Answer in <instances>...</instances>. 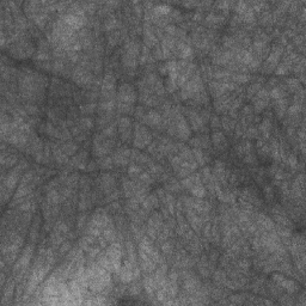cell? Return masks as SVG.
Here are the masks:
<instances>
[{"label": "cell", "mask_w": 306, "mask_h": 306, "mask_svg": "<svg viewBox=\"0 0 306 306\" xmlns=\"http://www.w3.org/2000/svg\"><path fill=\"white\" fill-rule=\"evenodd\" d=\"M80 123H81V127L85 128V129H91V128L93 127V121L91 120L90 117H84V119H81Z\"/></svg>", "instance_id": "26"}, {"label": "cell", "mask_w": 306, "mask_h": 306, "mask_svg": "<svg viewBox=\"0 0 306 306\" xmlns=\"http://www.w3.org/2000/svg\"><path fill=\"white\" fill-rule=\"evenodd\" d=\"M258 89H259V85L253 84L251 87H250V90H249V95H252V93H255V92H258Z\"/></svg>", "instance_id": "40"}, {"label": "cell", "mask_w": 306, "mask_h": 306, "mask_svg": "<svg viewBox=\"0 0 306 306\" xmlns=\"http://www.w3.org/2000/svg\"><path fill=\"white\" fill-rule=\"evenodd\" d=\"M232 78H233L234 80H237V81H239V83H246V81L250 79V77H249L248 74H242V73H239V74L233 75Z\"/></svg>", "instance_id": "29"}, {"label": "cell", "mask_w": 306, "mask_h": 306, "mask_svg": "<svg viewBox=\"0 0 306 306\" xmlns=\"http://www.w3.org/2000/svg\"><path fill=\"white\" fill-rule=\"evenodd\" d=\"M115 134V126H109L103 131V136L104 138H110Z\"/></svg>", "instance_id": "28"}, {"label": "cell", "mask_w": 306, "mask_h": 306, "mask_svg": "<svg viewBox=\"0 0 306 306\" xmlns=\"http://www.w3.org/2000/svg\"><path fill=\"white\" fill-rule=\"evenodd\" d=\"M128 172H129L131 176H134V177H135V176H138V175L141 172V169L139 168L138 165H132V166L129 168V170H128Z\"/></svg>", "instance_id": "32"}, {"label": "cell", "mask_w": 306, "mask_h": 306, "mask_svg": "<svg viewBox=\"0 0 306 306\" xmlns=\"http://www.w3.org/2000/svg\"><path fill=\"white\" fill-rule=\"evenodd\" d=\"M140 178H141V181H144L145 183H151V182H152L150 175L147 174V172H144V174L140 175Z\"/></svg>", "instance_id": "37"}, {"label": "cell", "mask_w": 306, "mask_h": 306, "mask_svg": "<svg viewBox=\"0 0 306 306\" xmlns=\"http://www.w3.org/2000/svg\"><path fill=\"white\" fill-rule=\"evenodd\" d=\"M12 293H13V282H11V283H10V285L6 287L5 292H4V300H3V303H4V304H5L6 299H8V298H11V297H12Z\"/></svg>", "instance_id": "22"}, {"label": "cell", "mask_w": 306, "mask_h": 306, "mask_svg": "<svg viewBox=\"0 0 306 306\" xmlns=\"http://www.w3.org/2000/svg\"><path fill=\"white\" fill-rule=\"evenodd\" d=\"M25 110L29 113V115H32L37 111V108L35 105H25Z\"/></svg>", "instance_id": "38"}, {"label": "cell", "mask_w": 306, "mask_h": 306, "mask_svg": "<svg viewBox=\"0 0 306 306\" xmlns=\"http://www.w3.org/2000/svg\"><path fill=\"white\" fill-rule=\"evenodd\" d=\"M214 280H215L216 282H220V283H225V281H226V276H225V274H224L222 271L218 270V271L215 273V275H214Z\"/></svg>", "instance_id": "30"}, {"label": "cell", "mask_w": 306, "mask_h": 306, "mask_svg": "<svg viewBox=\"0 0 306 306\" xmlns=\"http://www.w3.org/2000/svg\"><path fill=\"white\" fill-rule=\"evenodd\" d=\"M300 110V105H298V104H294V105H292L291 108H289V114L291 115H297L298 113H299Z\"/></svg>", "instance_id": "36"}, {"label": "cell", "mask_w": 306, "mask_h": 306, "mask_svg": "<svg viewBox=\"0 0 306 306\" xmlns=\"http://www.w3.org/2000/svg\"><path fill=\"white\" fill-rule=\"evenodd\" d=\"M270 96L279 101V99H281L282 97H283V92H282V90L280 87H274L271 90V92H270Z\"/></svg>", "instance_id": "24"}, {"label": "cell", "mask_w": 306, "mask_h": 306, "mask_svg": "<svg viewBox=\"0 0 306 306\" xmlns=\"http://www.w3.org/2000/svg\"><path fill=\"white\" fill-rule=\"evenodd\" d=\"M259 129H261V131H262V133H263L264 138H268V136H269V131H270V121L265 119V120L261 123Z\"/></svg>", "instance_id": "21"}, {"label": "cell", "mask_w": 306, "mask_h": 306, "mask_svg": "<svg viewBox=\"0 0 306 306\" xmlns=\"http://www.w3.org/2000/svg\"><path fill=\"white\" fill-rule=\"evenodd\" d=\"M49 267H50L49 264H46L44 267H38L32 270L29 282H28L26 293H32V291L38 286V283L42 281L43 277L47 275V273L49 271Z\"/></svg>", "instance_id": "1"}, {"label": "cell", "mask_w": 306, "mask_h": 306, "mask_svg": "<svg viewBox=\"0 0 306 306\" xmlns=\"http://www.w3.org/2000/svg\"><path fill=\"white\" fill-rule=\"evenodd\" d=\"M212 123H213V126H214V127H216V126H219L220 121H219V119H218L216 116H214V117L212 119Z\"/></svg>", "instance_id": "46"}, {"label": "cell", "mask_w": 306, "mask_h": 306, "mask_svg": "<svg viewBox=\"0 0 306 306\" xmlns=\"http://www.w3.org/2000/svg\"><path fill=\"white\" fill-rule=\"evenodd\" d=\"M32 251H34V245H28L25 248V250L23 251L22 256L19 257V261L17 262V264L14 265V273L17 271H22L24 273L25 269L28 268L29 262H30V258L32 256Z\"/></svg>", "instance_id": "4"}, {"label": "cell", "mask_w": 306, "mask_h": 306, "mask_svg": "<svg viewBox=\"0 0 306 306\" xmlns=\"http://www.w3.org/2000/svg\"><path fill=\"white\" fill-rule=\"evenodd\" d=\"M85 219H86V216H80V218H79V221H78L79 228L83 227V225H84V222H85Z\"/></svg>", "instance_id": "44"}, {"label": "cell", "mask_w": 306, "mask_h": 306, "mask_svg": "<svg viewBox=\"0 0 306 306\" xmlns=\"http://www.w3.org/2000/svg\"><path fill=\"white\" fill-rule=\"evenodd\" d=\"M213 142H214L216 148H222V147L226 146V139L224 136V134L215 132L213 134Z\"/></svg>", "instance_id": "15"}, {"label": "cell", "mask_w": 306, "mask_h": 306, "mask_svg": "<svg viewBox=\"0 0 306 306\" xmlns=\"http://www.w3.org/2000/svg\"><path fill=\"white\" fill-rule=\"evenodd\" d=\"M119 99L120 103H126L132 105L134 101H135V92L131 85L123 84L121 85L120 90H119Z\"/></svg>", "instance_id": "6"}, {"label": "cell", "mask_w": 306, "mask_h": 306, "mask_svg": "<svg viewBox=\"0 0 306 306\" xmlns=\"http://www.w3.org/2000/svg\"><path fill=\"white\" fill-rule=\"evenodd\" d=\"M120 133L125 140L129 138V134H131V121H129V119L123 117L120 120Z\"/></svg>", "instance_id": "10"}, {"label": "cell", "mask_w": 306, "mask_h": 306, "mask_svg": "<svg viewBox=\"0 0 306 306\" xmlns=\"http://www.w3.org/2000/svg\"><path fill=\"white\" fill-rule=\"evenodd\" d=\"M194 158H196L198 163H200V164H203L204 163L203 153L201 152V150H198V148H195V150H194Z\"/></svg>", "instance_id": "27"}, {"label": "cell", "mask_w": 306, "mask_h": 306, "mask_svg": "<svg viewBox=\"0 0 306 306\" xmlns=\"http://www.w3.org/2000/svg\"><path fill=\"white\" fill-rule=\"evenodd\" d=\"M180 53H181V56H182V58H188V56L192 55V48L188 47V46H186V44H182V46H181Z\"/></svg>", "instance_id": "23"}, {"label": "cell", "mask_w": 306, "mask_h": 306, "mask_svg": "<svg viewBox=\"0 0 306 306\" xmlns=\"http://www.w3.org/2000/svg\"><path fill=\"white\" fill-rule=\"evenodd\" d=\"M61 150L64 151V153L66 156H71V154H73L77 151V146L74 144H65L61 147Z\"/></svg>", "instance_id": "20"}, {"label": "cell", "mask_w": 306, "mask_h": 306, "mask_svg": "<svg viewBox=\"0 0 306 306\" xmlns=\"http://www.w3.org/2000/svg\"><path fill=\"white\" fill-rule=\"evenodd\" d=\"M258 224L264 228V230H273L274 228V222L270 220L268 216L263 215V214H259L257 218Z\"/></svg>", "instance_id": "14"}, {"label": "cell", "mask_w": 306, "mask_h": 306, "mask_svg": "<svg viewBox=\"0 0 306 306\" xmlns=\"http://www.w3.org/2000/svg\"><path fill=\"white\" fill-rule=\"evenodd\" d=\"M115 24H116V19H115L114 17L109 18L108 20H107V23H105V28H107V30H110V29H113V28L115 26Z\"/></svg>", "instance_id": "33"}, {"label": "cell", "mask_w": 306, "mask_h": 306, "mask_svg": "<svg viewBox=\"0 0 306 306\" xmlns=\"http://www.w3.org/2000/svg\"><path fill=\"white\" fill-rule=\"evenodd\" d=\"M73 79L77 83H79V84H87V83H90L91 75L86 71H84V70L77 68L74 71V73H73Z\"/></svg>", "instance_id": "9"}, {"label": "cell", "mask_w": 306, "mask_h": 306, "mask_svg": "<svg viewBox=\"0 0 306 306\" xmlns=\"http://www.w3.org/2000/svg\"><path fill=\"white\" fill-rule=\"evenodd\" d=\"M238 265H239L240 268H244V269H245V268H248V267L250 265V263H249L248 261H240L239 263H238Z\"/></svg>", "instance_id": "43"}, {"label": "cell", "mask_w": 306, "mask_h": 306, "mask_svg": "<svg viewBox=\"0 0 306 306\" xmlns=\"http://www.w3.org/2000/svg\"><path fill=\"white\" fill-rule=\"evenodd\" d=\"M146 121L151 126H158L162 123V116L158 114L157 111H150L146 115Z\"/></svg>", "instance_id": "12"}, {"label": "cell", "mask_w": 306, "mask_h": 306, "mask_svg": "<svg viewBox=\"0 0 306 306\" xmlns=\"http://www.w3.org/2000/svg\"><path fill=\"white\" fill-rule=\"evenodd\" d=\"M190 123H192V129H195V131H198L203 126V121L201 119V116L196 113H190Z\"/></svg>", "instance_id": "13"}, {"label": "cell", "mask_w": 306, "mask_h": 306, "mask_svg": "<svg viewBox=\"0 0 306 306\" xmlns=\"http://www.w3.org/2000/svg\"><path fill=\"white\" fill-rule=\"evenodd\" d=\"M24 163L25 162H22L19 166H17V168L14 169V170H12L11 172H8V174L6 175V177L3 178V186H1V188H4V189L8 190V192H11L13 188L16 186V184H17V182H18V180H19V176H20V171H22V169L25 166Z\"/></svg>", "instance_id": "2"}, {"label": "cell", "mask_w": 306, "mask_h": 306, "mask_svg": "<svg viewBox=\"0 0 306 306\" xmlns=\"http://www.w3.org/2000/svg\"><path fill=\"white\" fill-rule=\"evenodd\" d=\"M170 6H166V5H160V6H157L156 7V11L157 13H159V14H165V13L170 12Z\"/></svg>", "instance_id": "31"}, {"label": "cell", "mask_w": 306, "mask_h": 306, "mask_svg": "<svg viewBox=\"0 0 306 306\" xmlns=\"http://www.w3.org/2000/svg\"><path fill=\"white\" fill-rule=\"evenodd\" d=\"M214 75H215L216 79H222L225 77H230V72H227V71H218V72H215Z\"/></svg>", "instance_id": "34"}, {"label": "cell", "mask_w": 306, "mask_h": 306, "mask_svg": "<svg viewBox=\"0 0 306 306\" xmlns=\"http://www.w3.org/2000/svg\"><path fill=\"white\" fill-rule=\"evenodd\" d=\"M16 162H17V157L16 156H8L6 158V156L1 154V164L4 166H12Z\"/></svg>", "instance_id": "19"}, {"label": "cell", "mask_w": 306, "mask_h": 306, "mask_svg": "<svg viewBox=\"0 0 306 306\" xmlns=\"http://www.w3.org/2000/svg\"><path fill=\"white\" fill-rule=\"evenodd\" d=\"M288 163H289V165H291L292 168H297V159H295L293 156L289 157V160H288Z\"/></svg>", "instance_id": "42"}, {"label": "cell", "mask_w": 306, "mask_h": 306, "mask_svg": "<svg viewBox=\"0 0 306 306\" xmlns=\"http://www.w3.org/2000/svg\"><path fill=\"white\" fill-rule=\"evenodd\" d=\"M144 287L145 289H146V292L150 294V295H152L153 294V291H154V288H156V282H154V280L152 279V277H146L144 281Z\"/></svg>", "instance_id": "17"}, {"label": "cell", "mask_w": 306, "mask_h": 306, "mask_svg": "<svg viewBox=\"0 0 306 306\" xmlns=\"http://www.w3.org/2000/svg\"><path fill=\"white\" fill-rule=\"evenodd\" d=\"M128 157H129V151H128V150H120L114 157L115 164H117V165H126Z\"/></svg>", "instance_id": "11"}, {"label": "cell", "mask_w": 306, "mask_h": 306, "mask_svg": "<svg viewBox=\"0 0 306 306\" xmlns=\"http://www.w3.org/2000/svg\"><path fill=\"white\" fill-rule=\"evenodd\" d=\"M93 109H95V104H87L86 107H85V105H83V107L80 108V110H81L83 113H92V111H93Z\"/></svg>", "instance_id": "35"}, {"label": "cell", "mask_w": 306, "mask_h": 306, "mask_svg": "<svg viewBox=\"0 0 306 306\" xmlns=\"http://www.w3.org/2000/svg\"><path fill=\"white\" fill-rule=\"evenodd\" d=\"M171 248H172V245L170 243H165V244H163V251L166 252V253H170L171 252Z\"/></svg>", "instance_id": "39"}, {"label": "cell", "mask_w": 306, "mask_h": 306, "mask_svg": "<svg viewBox=\"0 0 306 306\" xmlns=\"http://www.w3.org/2000/svg\"><path fill=\"white\" fill-rule=\"evenodd\" d=\"M68 250H70V244H68V243H65V244L62 245V248L60 249V253L61 255H64V253H65L66 251H68Z\"/></svg>", "instance_id": "41"}, {"label": "cell", "mask_w": 306, "mask_h": 306, "mask_svg": "<svg viewBox=\"0 0 306 306\" xmlns=\"http://www.w3.org/2000/svg\"><path fill=\"white\" fill-rule=\"evenodd\" d=\"M64 23L70 26L71 29H79L84 24V14L83 11H78L74 13H67L64 16Z\"/></svg>", "instance_id": "3"}, {"label": "cell", "mask_w": 306, "mask_h": 306, "mask_svg": "<svg viewBox=\"0 0 306 306\" xmlns=\"http://www.w3.org/2000/svg\"><path fill=\"white\" fill-rule=\"evenodd\" d=\"M166 31H168V32H170V34H175L176 28H175V26H172V25H169L168 28H166Z\"/></svg>", "instance_id": "47"}, {"label": "cell", "mask_w": 306, "mask_h": 306, "mask_svg": "<svg viewBox=\"0 0 306 306\" xmlns=\"http://www.w3.org/2000/svg\"><path fill=\"white\" fill-rule=\"evenodd\" d=\"M157 204H158V200H157V198L156 196H153V195H151V196H148L147 198H145L144 202H142V206H144L146 209H151V208L156 207Z\"/></svg>", "instance_id": "18"}, {"label": "cell", "mask_w": 306, "mask_h": 306, "mask_svg": "<svg viewBox=\"0 0 306 306\" xmlns=\"http://www.w3.org/2000/svg\"><path fill=\"white\" fill-rule=\"evenodd\" d=\"M151 136L148 132L145 129L144 127L136 125L135 126V138H134V145L139 147V148H142L147 144H150Z\"/></svg>", "instance_id": "5"}, {"label": "cell", "mask_w": 306, "mask_h": 306, "mask_svg": "<svg viewBox=\"0 0 306 306\" xmlns=\"http://www.w3.org/2000/svg\"><path fill=\"white\" fill-rule=\"evenodd\" d=\"M99 166L102 169H111L113 168V160L110 158H104L99 160Z\"/></svg>", "instance_id": "25"}, {"label": "cell", "mask_w": 306, "mask_h": 306, "mask_svg": "<svg viewBox=\"0 0 306 306\" xmlns=\"http://www.w3.org/2000/svg\"><path fill=\"white\" fill-rule=\"evenodd\" d=\"M190 192L196 198H203L204 195H206V190H204L203 186H201V183H196L195 186H192L190 188Z\"/></svg>", "instance_id": "16"}, {"label": "cell", "mask_w": 306, "mask_h": 306, "mask_svg": "<svg viewBox=\"0 0 306 306\" xmlns=\"http://www.w3.org/2000/svg\"><path fill=\"white\" fill-rule=\"evenodd\" d=\"M176 129H177V134L178 136L182 139H188L189 138V134H190V128L189 126L186 125V120L182 117V116H178L177 117V122H176Z\"/></svg>", "instance_id": "8"}, {"label": "cell", "mask_w": 306, "mask_h": 306, "mask_svg": "<svg viewBox=\"0 0 306 306\" xmlns=\"http://www.w3.org/2000/svg\"><path fill=\"white\" fill-rule=\"evenodd\" d=\"M273 280L280 286V287H282L283 289H286L287 292H289V293H294V292H297V289H298V286H297V283L294 281H292V280H288V279H286L283 275H281V274H274L273 275Z\"/></svg>", "instance_id": "7"}, {"label": "cell", "mask_w": 306, "mask_h": 306, "mask_svg": "<svg viewBox=\"0 0 306 306\" xmlns=\"http://www.w3.org/2000/svg\"><path fill=\"white\" fill-rule=\"evenodd\" d=\"M264 190H265V195H267V196L269 195V198H273V192H271V188H270V186H265Z\"/></svg>", "instance_id": "45"}]
</instances>
